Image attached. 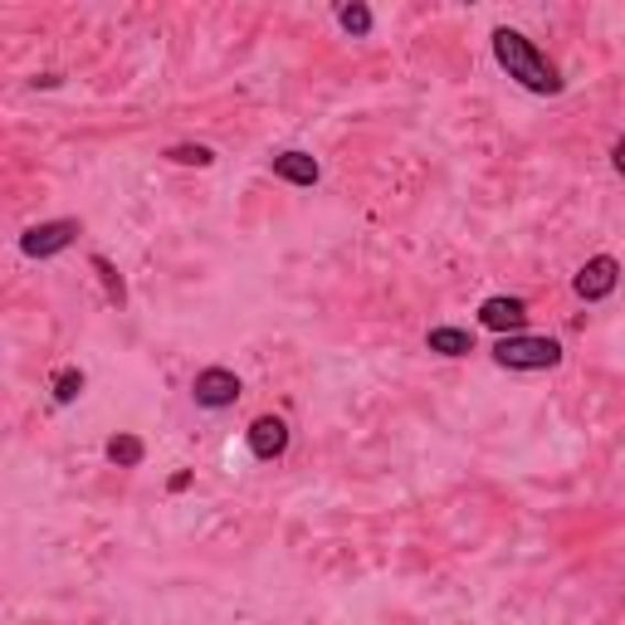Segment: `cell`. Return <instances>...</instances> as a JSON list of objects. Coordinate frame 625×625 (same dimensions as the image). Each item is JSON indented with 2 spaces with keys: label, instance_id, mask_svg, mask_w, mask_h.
I'll return each mask as SVG.
<instances>
[{
  "label": "cell",
  "instance_id": "cell-1",
  "mask_svg": "<svg viewBox=\"0 0 625 625\" xmlns=\"http://www.w3.org/2000/svg\"><path fill=\"white\" fill-rule=\"evenodd\" d=\"M494 60H498V69L514 78V84L528 88V94H542V98L562 94V69H557L522 30H508V25L494 30Z\"/></svg>",
  "mask_w": 625,
  "mask_h": 625
},
{
  "label": "cell",
  "instance_id": "cell-2",
  "mask_svg": "<svg viewBox=\"0 0 625 625\" xmlns=\"http://www.w3.org/2000/svg\"><path fill=\"white\" fill-rule=\"evenodd\" d=\"M494 362L504 371H548L562 362V343L548 333H508L494 343Z\"/></svg>",
  "mask_w": 625,
  "mask_h": 625
},
{
  "label": "cell",
  "instance_id": "cell-3",
  "mask_svg": "<svg viewBox=\"0 0 625 625\" xmlns=\"http://www.w3.org/2000/svg\"><path fill=\"white\" fill-rule=\"evenodd\" d=\"M78 235H84V225L78 220H44V225H30L25 235H20V255L25 259H54L64 255Z\"/></svg>",
  "mask_w": 625,
  "mask_h": 625
},
{
  "label": "cell",
  "instance_id": "cell-4",
  "mask_svg": "<svg viewBox=\"0 0 625 625\" xmlns=\"http://www.w3.org/2000/svg\"><path fill=\"white\" fill-rule=\"evenodd\" d=\"M240 377H235L230 367H206L196 371V381H191V396H196L201 411H230L235 401H240Z\"/></svg>",
  "mask_w": 625,
  "mask_h": 625
},
{
  "label": "cell",
  "instance_id": "cell-5",
  "mask_svg": "<svg viewBox=\"0 0 625 625\" xmlns=\"http://www.w3.org/2000/svg\"><path fill=\"white\" fill-rule=\"evenodd\" d=\"M616 283H621L616 255H596V259H586V265L576 269L572 289H576V299H582V303H601V299H611V293H616Z\"/></svg>",
  "mask_w": 625,
  "mask_h": 625
},
{
  "label": "cell",
  "instance_id": "cell-6",
  "mask_svg": "<svg viewBox=\"0 0 625 625\" xmlns=\"http://www.w3.org/2000/svg\"><path fill=\"white\" fill-rule=\"evenodd\" d=\"M479 323L488 327V333H498V337L522 333V327H528V303L514 299V293H494V299L479 303Z\"/></svg>",
  "mask_w": 625,
  "mask_h": 625
},
{
  "label": "cell",
  "instance_id": "cell-7",
  "mask_svg": "<svg viewBox=\"0 0 625 625\" xmlns=\"http://www.w3.org/2000/svg\"><path fill=\"white\" fill-rule=\"evenodd\" d=\"M245 445L255 460H279V454L289 450V425H283L279 416H259L255 425L245 430Z\"/></svg>",
  "mask_w": 625,
  "mask_h": 625
},
{
  "label": "cell",
  "instance_id": "cell-8",
  "mask_svg": "<svg viewBox=\"0 0 625 625\" xmlns=\"http://www.w3.org/2000/svg\"><path fill=\"white\" fill-rule=\"evenodd\" d=\"M269 166H274V176H279V181H289V186H317V176H323L317 157H313V152H299V147L279 152Z\"/></svg>",
  "mask_w": 625,
  "mask_h": 625
},
{
  "label": "cell",
  "instance_id": "cell-9",
  "mask_svg": "<svg viewBox=\"0 0 625 625\" xmlns=\"http://www.w3.org/2000/svg\"><path fill=\"white\" fill-rule=\"evenodd\" d=\"M425 347L440 352V357H470V352H474V333H470V327H430Z\"/></svg>",
  "mask_w": 625,
  "mask_h": 625
},
{
  "label": "cell",
  "instance_id": "cell-10",
  "mask_svg": "<svg viewBox=\"0 0 625 625\" xmlns=\"http://www.w3.org/2000/svg\"><path fill=\"white\" fill-rule=\"evenodd\" d=\"M104 454H108V464H118V470H138V464L147 460V445L138 435H112L104 445Z\"/></svg>",
  "mask_w": 625,
  "mask_h": 625
},
{
  "label": "cell",
  "instance_id": "cell-11",
  "mask_svg": "<svg viewBox=\"0 0 625 625\" xmlns=\"http://www.w3.org/2000/svg\"><path fill=\"white\" fill-rule=\"evenodd\" d=\"M50 391H54V401H60V406H74L78 396H84V371H78V367H60L50 377Z\"/></svg>",
  "mask_w": 625,
  "mask_h": 625
},
{
  "label": "cell",
  "instance_id": "cell-12",
  "mask_svg": "<svg viewBox=\"0 0 625 625\" xmlns=\"http://www.w3.org/2000/svg\"><path fill=\"white\" fill-rule=\"evenodd\" d=\"M337 25H343L352 40H367L371 35V10L367 6H337Z\"/></svg>",
  "mask_w": 625,
  "mask_h": 625
},
{
  "label": "cell",
  "instance_id": "cell-13",
  "mask_svg": "<svg viewBox=\"0 0 625 625\" xmlns=\"http://www.w3.org/2000/svg\"><path fill=\"white\" fill-rule=\"evenodd\" d=\"M166 157H172L176 166H215V152L206 142H176Z\"/></svg>",
  "mask_w": 625,
  "mask_h": 625
},
{
  "label": "cell",
  "instance_id": "cell-14",
  "mask_svg": "<svg viewBox=\"0 0 625 625\" xmlns=\"http://www.w3.org/2000/svg\"><path fill=\"white\" fill-rule=\"evenodd\" d=\"M94 269H98V279H104V289H108V299H112V303L128 299V289H122V279H118V269H112V259H108V255H94Z\"/></svg>",
  "mask_w": 625,
  "mask_h": 625
}]
</instances>
